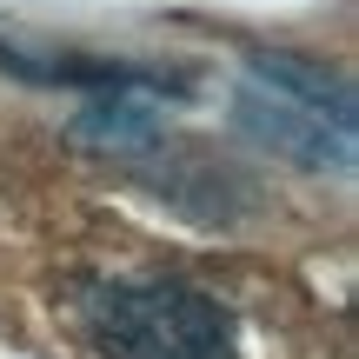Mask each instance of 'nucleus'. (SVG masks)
Returning a JSON list of instances; mask_svg holds the SVG:
<instances>
[{
	"label": "nucleus",
	"instance_id": "nucleus-3",
	"mask_svg": "<svg viewBox=\"0 0 359 359\" xmlns=\"http://www.w3.org/2000/svg\"><path fill=\"white\" fill-rule=\"evenodd\" d=\"M187 100V87H167L160 74H140L127 87H107L93 93L87 107L74 114V140L87 154H120V160H140L160 147V100Z\"/></svg>",
	"mask_w": 359,
	"mask_h": 359
},
{
	"label": "nucleus",
	"instance_id": "nucleus-1",
	"mask_svg": "<svg viewBox=\"0 0 359 359\" xmlns=\"http://www.w3.org/2000/svg\"><path fill=\"white\" fill-rule=\"evenodd\" d=\"M233 127L306 173H346L359 120H353L346 74L306 60V53L259 47L246 53V80L233 87Z\"/></svg>",
	"mask_w": 359,
	"mask_h": 359
},
{
	"label": "nucleus",
	"instance_id": "nucleus-2",
	"mask_svg": "<svg viewBox=\"0 0 359 359\" xmlns=\"http://www.w3.org/2000/svg\"><path fill=\"white\" fill-rule=\"evenodd\" d=\"M80 326L100 359H240V326L206 286L120 273L80 286Z\"/></svg>",
	"mask_w": 359,
	"mask_h": 359
}]
</instances>
